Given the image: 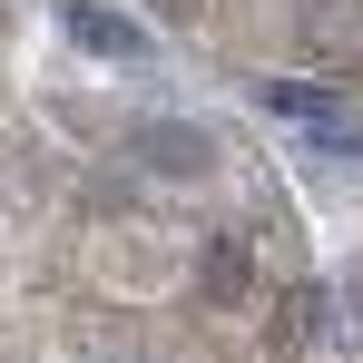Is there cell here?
I'll use <instances>...</instances> for the list:
<instances>
[{
	"label": "cell",
	"mask_w": 363,
	"mask_h": 363,
	"mask_svg": "<svg viewBox=\"0 0 363 363\" xmlns=\"http://www.w3.org/2000/svg\"><path fill=\"white\" fill-rule=\"evenodd\" d=\"M138 167L196 186V177H216V138H206L196 118H147V128H138Z\"/></svg>",
	"instance_id": "1"
},
{
	"label": "cell",
	"mask_w": 363,
	"mask_h": 363,
	"mask_svg": "<svg viewBox=\"0 0 363 363\" xmlns=\"http://www.w3.org/2000/svg\"><path fill=\"white\" fill-rule=\"evenodd\" d=\"M60 30L89 50V60H147V30H138L128 10H99V0H69V20H60Z\"/></svg>",
	"instance_id": "2"
},
{
	"label": "cell",
	"mask_w": 363,
	"mask_h": 363,
	"mask_svg": "<svg viewBox=\"0 0 363 363\" xmlns=\"http://www.w3.org/2000/svg\"><path fill=\"white\" fill-rule=\"evenodd\" d=\"M255 108H275V118H295L304 138H314V128L334 118V89H304V79H265V89H255Z\"/></svg>",
	"instance_id": "3"
},
{
	"label": "cell",
	"mask_w": 363,
	"mask_h": 363,
	"mask_svg": "<svg viewBox=\"0 0 363 363\" xmlns=\"http://www.w3.org/2000/svg\"><path fill=\"white\" fill-rule=\"evenodd\" d=\"M245 295H255V255L236 236H216L206 245V304H245Z\"/></svg>",
	"instance_id": "4"
},
{
	"label": "cell",
	"mask_w": 363,
	"mask_h": 363,
	"mask_svg": "<svg viewBox=\"0 0 363 363\" xmlns=\"http://www.w3.org/2000/svg\"><path fill=\"white\" fill-rule=\"evenodd\" d=\"M314 324H324V285H304V295L285 304V344H304V334H314Z\"/></svg>",
	"instance_id": "5"
},
{
	"label": "cell",
	"mask_w": 363,
	"mask_h": 363,
	"mask_svg": "<svg viewBox=\"0 0 363 363\" xmlns=\"http://www.w3.org/2000/svg\"><path fill=\"white\" fill-rule=\"evenodd\" d=\"M99 363H138V354H99Z\"/></svg>",
	"instance_id": "6"
}]
</instances>
